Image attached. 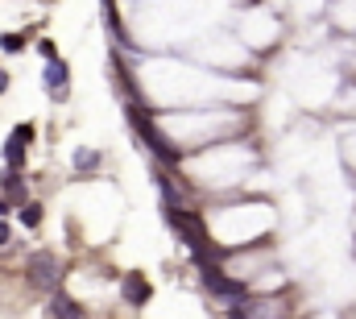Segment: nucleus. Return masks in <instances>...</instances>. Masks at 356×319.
<instances>
[{
	"mask_svg": "<svg viewBox=\"0 0 356 319\" xmlns=\"http://www.w3.org/2000/svg\"><path fill=\"white\" fill-rule=\"evenodd\" d=\"M4 158H8V166H12V170L21 166V158H25V141H21L17 133H12V137H8V145H4Z\"/></svg>",
	"mask_w": 356,
	"mask_h": 319,
	"instance_id": "nucleus-8",
	"label": "nucleus"
},
{
	"mask_svg": "<svg viewBox=\"0 0 356 319\" xmlns=\"http://www.w3.org/2000/svg\"><path fill=\"white\" fill-rule=\"evenodd\" d=\"M50 316L54 319H83V311L66 299V295H54V303H50Z\"/></svg>",
	"mask_w": 356,
	"mask_h": 319,
	"instance_id": "nucleus-7",
	"label": "nucleus"
},
{
	"mask_svg": "<svg viewBox=\"0 0 356 319\" xmlns=\"http://www.w3.org/2000/svg\"><path fill=\"white\" fill-rule=\"evenodd\" d=\"M29 278H33V286H41V291H58V262H54L50 253H33V257H29Z\"/></svg>",
	"mask_w": 356,
	"mask_h": 319,
	"instance_id": "nucleus-4",
	"label": "nucleus"
},
{
	"mask_svg": "<svg viewBox=\"0 0 356 319\" xmlns=\"http://www.w3.org/2000/svg\"><path fill=\"white\" fill-rule=\"evenodd\" d=\"M129 120H133V129L145 137V145H149V149H153L162 162H178V149H174V145L162 137V129H158V125H153V120L141 112V104H133V100H129Z\"/></svg>",
	"mask_w": 356,
	"mask_h": 319,
	"instance_id": "nucleus-1",
	"label": "nucleus"
},
{
	"mask_svg": "<svg viewBox=\"0 0 356 319\" xmlns=\"http://www.w3.org/2000/svg\"><path fill=\"white\" fill-rule=\"evenodd\" d=\"M46 91H50V100H66V62L62 58H50V66H46Z\"/></svg>",
	"mask_w": 356,
	"mask_h": 319,
	"instance_id": "nucleus-5",
	"label": "nucleus"
},
{
	"mask_svg": "<svg viewBox=\"0 0 356 319\" xmlns=\"http://www.w3.org/2000/svg\"><path fill=\"white\" fill-rule=\"evenodd\" d=\"M166 216H170V224L187 237V245L195 249V257L203 262V253H207V228H203V220H199V216H191V212H182V208H170Z\"/></svg>",
	"mask_w": 356,
	"mask_h": 319,
	"instance_id": "nucleus-2",
	"label": "nucleus"
},
{
	"mask_svg": "<svg viewBox=\"0 0 356 319\" xmlns=\"http://www.w3.org/2000/svg\"><path fill=\"white\" fill-rule=\"evenodd\" d=\"M4 83H8V75H4V71H0V91H4Z\"/></svg>",
	"mask_w": 356,
	"mask_h": 319,
	"instance_id": "nucleus-14",
	"label": "nucleus"
},
{
	"mask_svg": "<svg viewBox=\"0 0 356 319\" xmlns=\"http://www.w3.org/2000/svg\"><path fill=\"white\" fill-rule=\"evenodd\" d=\"M120 295L129 299V303H145L149 299V282H145V274H124V282H120Z\"/></svg>",
	"mask_w": 356,
	"mask_h": 319,
	"instance_id": "nucleus-6",
	"label": "nucleus"
},
{
	"mask_svg": "<svg viewBox=\"0 0 356 319\" xmlns=\"http://www.w3.org/2000/svg\"><path fill=\"white\" fill-rule=\"evenodd\" d=\"M21 224H25V228H37V224H41V208H37V203H25V208H21Z\"/></svg>",
	"mask_w": 356,
	"mask_h": 319,
	"instance_id": "nucleus-10",
	"label": "nucleus"
},
{
	"mask_svg": "<svg viewBox=\"0 0 356 319\" xmlns=\"http://www.w3.org/2000/svg\"><path fill=\"white\" fill-rule=\"evenodd\" d=\"M75 166H79V170H95V166H100V154H95V149H79V154H75Z\"/></svg>",
	"mask_w": 356,
	"mask_h": 319,
	"instance_id": "nucleus-9",
	"label": "nucleus"
},
{
	"mask_svg": "<svg viewBox=\"0 0 356 319\" xmlns=\"http://www.w3.org/2000/svg\"><path fill=\"white\" fill-rule=\"evenodd\" d=\"M0 46H4L8 54H17V50H21L25 42H21V33H4V37H0Z\"/></svg>",
	"mask_w": 356,
	"mask_h": 319,
	"instance_id": "nucleus-12",
	"label": "nucleus"
},
{
	"mask_svg": "<svg viewBox=\"0 0 356 319\" xmlns=\"http://www.w3.org/2000/svg\"><path fill=\"white\" fill-rule=\"evenodd\" d=\"M4 191H8V195H17V199H21V195H25V183H21V179H17V170H12V174H8V179H4Z\"/></svg>",
	"mask_w": 356,
	"mask_h": 319,
	"instance_id": "nucleus-11",
	"label": "nucleus"
},
{
	"mask_svg": "<svg viewBox=\"0 0 356 319\" xmlns=\"http://www.w3.org/2000/svg\"><path fill=\"white\" fill-rule=\"evenodd\" d=\"M4 241H8V224L0 220V245H4Z\"/></svg>",
	"mask_w": 356,
	"mask_h": 319,
	"instance_id": "nucleus-13",
	"label": "nucleus"
},
{
	"mask_svg": "<svg viewBox=\"0 0 356 319\" xmlns=\"http://www.w3.org/2000/svg\"><path fill=\"white\" fill-rule=\"evenodd\" d=\"M203 286H207L212 295H220V299H245V282L228 278V274L216 270L212 262H203Z\"/></svg>",
	"mask_w": 356,
	"mask_h": 319,
	"instance_id": "nucleus-3",
	"label": "nucleus"
}]
</instances>
